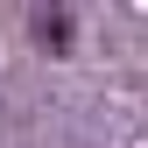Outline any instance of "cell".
Returning a JSON list of instances; mask_svg holds the SVG:
<instances>
[{
    "instance_id": "1",
    "label": "cell",
    "mask_w": 148,
    "mask_h": 148,
    "mask_svg": "<svg viewBox=\"0 0 148 148\" xmlns=\"http://www.w3.org/2000/svg\"><path fill=\"white\" fill-rule=\"evenodd\" d=\"M35 42H42V49H71V14L64 7H35Z\"/></svg>"
}]
</instances>
